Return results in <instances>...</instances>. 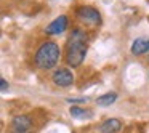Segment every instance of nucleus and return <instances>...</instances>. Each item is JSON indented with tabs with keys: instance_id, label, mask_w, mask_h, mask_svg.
<instances>
[{
	"instance_id": "10",
	"label": "nucleus",
	"mask_w": 149,
	"mask_h": 133,
	"mask_svg": "<svg viewBox=\"0 0 149 133\" xmlns=\"http://www.w3.org/2000/svg\"><path fill=\"white\" fill-rule=\"evenodd\" d=\"M69 112H71V116L75 117V119H88V117H91L90 111H87L85 107H79V106H72L71 109H69Z\"/></svg>"
},
{
	"instance_id": "7",
	"label": "nucleus",
	"mask_w": 149,
	"mask_h": 133,
	"mask_svg": "<svg viewBox=\"0 0 149 133\" xmlns=\"http://www.w3.org/2000/svg\"><path fill=\"white\" fill-rule=\"evenodd\" d=\"M148 52H149V39L148 37H139V39H136L132 43V53L135 56L144 55Z\"/></svg>"
},
{
	"instance_id": "3",
	"label": "nucleus",
	"mask_w": 149,
	"mask_h": 133,
	"mask_svg": "<svg viewBox=\"0 0 149 133\" xmlns=\"http://www.w3.org/2000/svg\"><path fill=\"white\" fill-rule=\"evenodd\" d=\"M75 15L80 21H84L85 24H90V26H96L101 23V15L98 13V10L91 7H80L75 11Z\"/></svg>"
},
{
	"instance_id": "5",
	"label": "nucleus",
	"mask_w": 149,
	"mask_h": 133,
	"mask_svg": "<svg viewBox=\"0 0 149 133\" xmlns=\"http://www.w3.org/2000/svg\"><path fill=\"white\" fill-rule=\"evenodd\" d=\"M66 27H68V18H66L64 15H61V16H58L55 21H52V23L47 26L45 32L48 34V36H58V34L64 32Z\"/></svg>"
},
{
	"instance_id": "4",
	"label": "nucleus",
	"mask_w": 149,
	"mask_h": 133,
	"mask_svg": "<svg viewBox=\"0 0 149 133\" xmlns=\"http://www.w3.org/2000/svg\"><path fill=\"white\" fill-rule=\"evenodd\" d=\"M53 82H55L58 87H69V85H72V82H74V75H72V72L69 71V69H64V68H59L56 69L55 72H53Z\"/></svg>"
},
{
	"instance_id": "9",
	"label": "nucleus",
	"mask_w": 149,
	"mask_h": 133,
	"mask_svg": "<svg viewBox=\"0 0 149 133\" xmlns=\"http://www.w3.org/2000/svg\"><path fill=\"white\" fill-rule=\"evenodd\" d=\"M116 100H117V95L114 91H111V93L101 95L100 98H96V104L98 106H111Z\"/></svg>"
},
{
	"instance_id": "13",
	"label": "nucleus",
	"mask_w": 149,
	"mask_h": 133,
	"mask_svg": "<svg viewBox=\"0 0 149 133\" xmlns=\"http://www.w3.org/2000/svg\"><path fill=\"white\" fill-rule=\"evenodd\" d=\"M13 133H21V132H13Z\"/></svg>"
},
{
	"instance_id": "6",
	"label": "nucleus",
	"mask_w": 149,
	"mask_h": 133,
	"mask_svg": "<svg viewBox=\"0 0 149 133\" xmlns=\"http://www.w3.org/2000/svg\"><path fill=\"white\" fill-rule=\"evenodd\" d=\"M11 127H13V132L27 133L31 130V127H32V120H31V117H27V116H18V117L13 119Z\"/></svg>"
},
{
	"instance_id": "1",
	"label": "nucleus",
	"mask_w": 149,
	"mask_h": 133,
	"mask_svg": "<svg viewBox=\"0 0 149 133\" xmlns=\"http://www.w3.org/2000/svg\"><path fill=\"white\" fill-rule=\"evenodd\" d=\"M87 34L82 29H74L69 36L68 47H66V61L69 66L77 68L84 63L87 55Z\"/></svg>"
},
{
	"instance_id": "8",
	"label": "nucleus",
	"mask_w": 149,
	"mask_h": 133,
	"mask_svg": "<svg viewBox=\"0 0 149 133\" xmlns=\"http://www.w3.org/2000/svg\"><path fill=\"white\" fill-rule=\"evenodd\" d=\"M120 127H122L120 120H117V119H107V120H104V122L101 123L100 132L101 133H117L120 130Z\"/></svg>"
},
{
	"instance_id": "11",
	"label": "nucleus",
	"mask_w": 149,
	"mask_h": 133,
	"mask_svg": "<svg viewBox=\"0 0 149 133\" xmlns=\"http://www.w3.org/2000/svg\"><path fill=\"white\" fill-rule=\"evenodd\" d=\"M69 103H84V101H87L85 98H69Z\"/></svg>"
},
{
	"instance_id": "2",
	"label": "nucleus",
	"mask_w": 149,
	"mask_h": 133,
	"mask_svg": "<svg viewBox=\"0 0 149 133\" xmlns=\"http://www.w3.org/2000/svg\"><path fill=\"white\" fill-rule=\"evenodd\" d=\"M59 56H61V50L56 45L55 42H45L39 47V50L36 52V66L39 69H43V71H48V69H53L58 63Z\"/></svg>"
},
{
	"instance_id": "12",
	"label": "nucleus",
	"mask_w": 149,
	"mask_h": 133,
	"mask_svg": "<svg viewBox=\"0 0 149 133\" xmlns=\"http://www.w3.org/2000/svg\"><path fill=\"white\" fill-rule=\"evenodd\" d=\"M0 85H2V91H7L8 84H7V80H5V79H2V80H0Z\"/></svg>"
}]
</instances>
